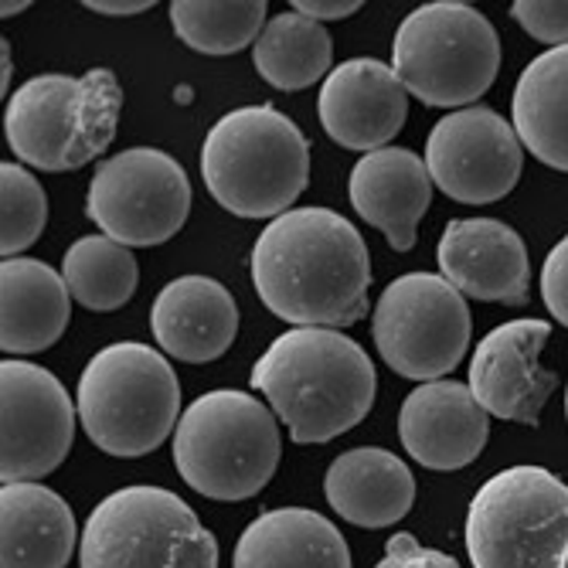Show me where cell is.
I'll use <instances>...</instances> for the list:
<instances>
[{
	"label": "cell",
	"mask_w": 568,
	"mask_h": 568,
	"mask_svg": "<svg viewBox=\"0 0 568 568\" xmlns=\"http://www.w3.org/2000/svg\"><path fill=\"white\" fill-rule=\"evenodd\" d=\"M252 283L270 314L293 327H351L368 314L372 255L331 209H293L252 245Z\"/></svg>",
	"instance_id": "6da1fadb"
},
{
	"label": "cell",
	"mask_w": 568,
	"mask_h": 568,
	"mask_svg": "<svg viewBox=\"0 0 568 568\" xmlns=\"http://www.w3.org/2000/svg\"><path fill=\"white\" fill-rule=\"evenodd\" d=\"M248 385L263 392L290 439L321 446L351 433L375 405L372 357L331 327H293L252 365Z\"/></svg>",
	"instance_id": "7a4b0ae2"
},
{
	"label": "cell",
	"mask_w": 568,
	"mask_h": 568,
	"mask_svg": "<svg viewBox=\"0 0 568 568\" xmlns=\"http://www.w3.org/2000/svg\"><path fill=\"white\" fill-rule=\"evenodd\" d=\"M201 178L225 212L280 219L310 184V143L276 106H242L204 136Z\"/></svg>",
	"instance_id": "3957f363"
},
{
	"label": "cell",
	"mask_w": 568,
	"mask_h": 568,
	"mask_svg": "<svg viewBox=\"0 0 568 568\" xmlns=\"http://www.w3.org/2000/svg\"><path fill=\"white\" fill-rule=\"evenodd\" d=\"M283 439L276 412L235 388L194 398L174 429L181 480L212 500H248L280 470Z\"/></svg>",
	"instance_id": "277c9868"
},
{
	"label": "cell",
	"mask_w": 568,
	"mask_h": 568,
	"mask_svg": "<svg viewBox=\"0 0 568 568\" xmlns=\"http://www.w3.org/2000/svg\"><path fill=\"white\" fill-rule=\"evenodd\" d=\"M75 408L85 436L110 456H146L181 423V382L171 361L136 341L102 347L79 375Z\"/></svg>",
	"instance_id": "5b68a950"
},
{
	"label": "cell",
	"mask_w": 568,
	"mask_h": 568,
	"mask_svg": "<svg viewBox=\"0 0 568 568\" xmlns=\"http://www.w3.org/2000/svg\"><path fill=\"white\" fill-rule=\"evenodd\" d=\"M123 89L110 69L82 79L38 75L8 99L4 133L11 150L34 171L65 174L95 161L116 136Z\"/></svg>",
	"instance_id": "8992f818"
},
{
	"label": "cell",
	"mask_w": 568,
	"mask_h": 568,
	"mask_svg": "<svg viewBox=\"0 0 568 568\" xmlns=\"http://www.w3.org/2000/svg\"><path fill=\"white\" fill-rule=\"evenodd\" d=\"M392 69L426 106L467 110L497 82L500 38L474 4L433 0L398 24Z\"/></svg>",
	"instance_id": "52a82bcc"
},
{
	"label": "cell",
	"mask_w": 568,
	"mask_h": 568,
	"mask_svg": "<svg viewBox=\"0 0 568 568\" xmlns=\"http://www.w3.org/2000/svg\"><path fill=\"white\" fill-rule=\"evenodd\" d=\"M79 568H219V541L164 487H123L85 521Z\"/></svg>",
	"instance_id": "ba28073f"
},
{
	"label": "cell",
	"mask_w": 568,
	"mask_h": 568,
	"mask_svg": "<svg viewBox=\"0 0 568 568\" xmlns=\"http://www.w3.org/2000/svg\"><path fill=\"white\" fill-rule=\"evenodd\" d=\"M568 548V484L545 467H507L467 510L474 568H558Z\"/></svg>",
	"instance_id": "9c48e42d"
},
{
	"label": "cell",
	"mask_w": 568,
	"mask_h": 568,
	"mask_svg": "<svg viewBox=\"0 0 568 568\" xmlns=\"http://www.w3.org/2000/svg\"><path fill=\"white\" fill-rule=\"evenodd\" d=\"M470 303L449 280L405 273L375 303L372 337L385 365L412 382H443L470 351Z\"/></svg>",
	"instance_id": "30bf717a"
},
{
	"label": "cell",
	"mask_w": 568,
	"mask_h": 568,
	"mask_svg": "<svg viewBox=\"0 0 568 568\" xmlns=\"http://www.w3.org/2000/svg\"><path fill=\"white\" fill-rule=\"evenodd\" d=\"M191 212V181L164 150L133 146L102 161L92 174L85 215L126 248L174 239Z\"/></svg>",
	"instance_id": "8fae6325"
},
{
	"label": "cell",
	"mask_w": 568,
	"mask_h": 568,
	"mask_svg": "<svg viewBox=\"0 0 568 568\" xmlns=\"http://www.w3.org/2000/svg\"><path fill=\"white\" fill-rule=\"evenodd\" d=\"M0 480L38 484L55 474L72 449L79 419L65 385L31 361H0Z\"/></svg>",
	"instance_id": "7c38bea8"
},
{
	"label": "cell",
	"mask_w": 568,
	"mask_h": 568,
	"mask_svg": "<svg viewBox=\"0 0 568 568\" xmlns=\"http://www.w3.org/2000/svg\"><path fill=\"white\" fill-rule=\"evenodd\" d=\"M525 168V146L514 123L490 106L443 116L426 140L433 184L459 204H490L514 191Z\"/></svg>",
	"instance_id": "4fadbf2b"
},
{
	"label": "cell",
	"mask_w": 568,
	"mask_h": 568,
	"mask_svg": "<svg viewBox=\"0 0 568 568\" xmlns=\"http://www.w3.org/2000/svg\"><path fill=\"white\" fill-rule=\"evenodd\" d=\"M548 337L551 327L545 321H507L477 344L470 361V392L487 416L538 426L551 392L558 388L555 372L538 365Z\"/></svg>",
	"instance_id": "5bb4252c"
},
{
	"label": "cell",
	"mask_w": 568,
	"mask_h": 568,
	"mask_svg": "<svg viewBox=\"0 0 568 568\" xmlns=\"http://www.w3.org/2000/svg\"><path fill=\"white\" fill-rule=\"evenodd\" d=\"M317 113L334 143L375 153L398 136L408 116V92L392 65L378 59H351L324 79Z\"/></svg>",
	"instance_id": "9a60e30c"
},
{
	"label": "cell",
	"mask_w": 568,
	"mask_h": 568,
	"mask_svg": "<svg viewBox=\"0 0 568 568\" xmlns=\"http://www.w3.org/2000/svg\"><path fill=\"white\" fill-rule=\"evenodd\" d=\"M490 436V416L474 398L470 385L426 382L408 392L398 412V439L405 453L426 470L453 474L470 467Z\"/></svg>",
	"instance_id": "2e32d148"
},
{
	"label": "cell",
	"mask_w": 568,
	"mask_h": 568,
	"mask_svg": "<svg viewBox=\"0 0 568 568\" xmlns=\"http://www.w3.org/2000/svg\"><path fill=\"white\" fill-rule=\"evenodd\" d=\"M443 280L480 303H528V245L497 219H453L439 239Z\"/></svg>",
	"instance_id": "e0dca14e"
},
{
	"label": "cell",
	"mask_w": 568,
	"mask_h": 568,
	"mask_svg": "<svg viewBox=\"0 0 568 568\" xmlns=\"http://www.w3.org/2000/svg\"><path fill=\"white\" fill-rule=\"evenodd\" d=\"M150 331L168 357L209 365L235 344V296L212 276H178L153 300Z\"/></svg>",
	"instance_id": "ac0fdd59"
},
{
	"label": "cell",
	"mask_w": 568,
	"mask_h": 568,
	"mask_svg": "<svg viewBox=\"0 0 568 568\" xmlns=\"http://www.w3.org/2000/svg\"><path fill=\"white\" fill-rule=\"evenodd\" d=\"M354 212L375 225L395 252L416 245V232L433 201V178L426 161L405 146L365 153L347 181Z\"/></svg>",
	"instance_id": "d6986e66"
},
{
	"label": "cell",
	"mask_w": 568,
	"mask_h": 568,
	"mask_svg": "<svg viewBox=\"0 0 568 568\" xmlns=\"http://www.w3.org/2000/svg\"><path fill=\"white\" fill-rule=\"evenodd\" d=\"M324 497L337 518L357 528L398 525L416 504V477L405 463L378 446L341 453L324 477Z\"/></svg>",
	"instance_id": "ffe728a7"
},
{
	"label": "cell",
	"mask_w": 568,
	"mask_h": 568,
	"mask_svg": "<svg viewBox=\"0 0 568 568\" xmlns=\"http://www.w3.org/2000/svg\"><path fill=\"white\" fill-rule=\"evenodd\" d=\"M72 317V293L62 273L41 260H4L0 266V347L38 354L55 344Z\"/></svg>",
	"instance_id": "44dd1931"
},
{
	"label": "cell",
	"mask_w": 568,
	"mask_h": 568,
	"mask_svg": "<svg viewBox=\"0 0 568 568\" xmlns=\"http://www.w3.org/2000/svg\"><path fill=\"white\" fill-rule=\"evenodd\" d=\"M75 514L44 484L0 487V568H65Z\"/></svg>",
	"instance_id": "7402d4cb"
},
{
	"label": "cell",
	"mask_w": 568,
	"mask_h": 568,
	"mask_svg": "<svg viewBox=\"0 0 568 568\" xmlns=\"http://www.w3.org/2000/svg\"><path fill=\"white\" fill-rule=\"evenodd\" d=\"M232 568H351L344 535L310 507L260 514L239 538Z\"/></svg>",
	"instance_id": "603a6c76"
},
{
	"label": "cell",
	"mask_w": 568,
	"mask_h": 568,
	"mask_svg": "<svg viewBox=\"0 0 568 568\" xmlns=\"http://www.w3.org/2000/svg\"><path fill=\"white\" fill-rule=\"evenodd\" d=\"M510 116L521 146L545 168L568 174V44L541 51L521 72Z\"/></svg>",
	"instance_id": "cb8c5ba5"
},
{
	"label": "cell",
	"mask_w": 568,
	"mask_h": 568,
	"mask_svg": "<svg viewBox=\"0 0 568 568\" xmlns=\"http://www.w3.org/2000/svg\"><path fill=\"white\" fill-rule=\"evenodd\" d=\"M331 59H334V41L327 28L296 11L270 18L260 41L252 44L255 72L280 92H300L327 79Z\"/></svg>",
	"instance_id": "d4e9b609"
},
{
	"label": "cell",
	"mask_w": 568,
	"mask_h": 568,
	"mask_svg": "<svg viewBox=\"0 0 568 568\" xmlns=\"http://www.w3.org/2000/svg\"><path fill=\"white\" fill-rule=\"evenodd\" d=\"M62 276L75 303L95 314H110V310L126 306L136 293L140 266L136 255L110 235H85L69 245Z\"/></svg>",
	"instance_id": "484cf974"
},
{
	"label": "cell",
	"mask_w": 568,
	"mask_h": 568,
	"mask_svg": "<svg viewBox=\"0 0 568 568\" xmlns=\"http://www.w3.org/2000/svg\"><path fill=\"white\" fill-rule=\"evenodd\" d=\"M266 0H174V34L201 55H235L260 41L266 28Z\"/></svg>",
	"instance_id": "4316f807"
},
{
	"label": "cell",
	"mask_w": 568,
	"mask_h": 568,
	"mask_svg": "<svg viewBox=\"0 0 568 568\" xmlns=\"http://www.w3.org/2000/svg\"><path fill=\"white\" fill-rule=\"evenodd\" d=\"M48 222V197L31 171L21 164H0V252L4 260H21Z\"/></svg>",
	"instance_id": "83f0119b"
},
{
	"label": "cell",
	"mask_w": 568,
	"mask_h": 568,
	"mask_svg": "<svg viewBox=\"0 0 568 568\" xmlns=\"http://www.w3.org/2000/svg\"><path fill=\"white\" fill-rule=\"evenodd\" d=\"M510 18L548 48L568 44V0H518L510 4Z\"/></svg>",
	"instance_id": "f1b7e54d"
},
{
	"label": "cell",
	"mask_w": 568,
	"mask_h": 568,
	"mask_svg": "<svg viewBox=\"0 0 568 568\" xmlns=\"http://www.w3.org/2000/svg\"><path fill=\"white\" fill-rule=\"evenodd\" d=\"M541 300L548 314L568 327V235L545 255L541 263Z\"/></svg>",
	"instance_id": "f546056e"
},
{
	"label": "cell",
	"mask_w": 568,
	"mask_h": 568,
	"mask_svg": "<svg viewBox=\"0 0 568 568\" xmlns=\"http://www.w3.org/2000/svg\"><path fill=\"white\" fill-rule=\"evenodd\" d=\"M375 568H459L453 555H443L436 548H426L416 541V535L398 531L385 545V558Z\"/></svg>",
	"instance_id": "4dcf8cb0"
},
{
	"label": "cell",
	"mask_w": 568,
	"mask_h": 568,
	"mask_svg": "<svg viewBox=\"0 0 568 568\" xmlns=\"http://www.w3.org/2000/svg\"><path fill=\"white\" fill-rule=\"evenodd\" d=\"M293 8H296V14L324 24V21L351 18V14H357L365 4H361V0H293Z\"/></svg>",
	"instance_id": "1f68e13d"
},
{
	"label": "cell",
	"mask_w": 568,
	"mask_h": 568,
	"mask_svg": "<svg viewBox=\"0 0 568 568\" xmlns=\"http://www.w3.org/2000/svg\"><path fill=\"white\" fill-rule=\"evenodd\" d=\"M85 8L92 14H106V18H130V14L150 11L153 0H85Z\"/></svg>",
	"instance_id": "d6a6232c"
},
{
	"label": "cell",
	"mask_w": 568,
	"mask_h": 568,
	"mask_svg": "<svg viewBox=\"0 0 568 568\" xmlns=\"http://www.w3.org/2000/svg\"><path fill=\"white\" fill-rule=\"evenodd\" d=\"M24 8H31L28 0H4V4H0V14H4V18H14V14H21Z\"/></svg>",
	"instance_id": "836d02e7"
},
{
	"label": "cell",
	"mask_w": 568,
	"mask_h": 568,
	"mask_svg": "<svg viewBox=\"0 0 568 568\" xmlns=\"http://www.w3.org/2000/svg\"><path fill=\"white\" fill-rule=\"evenodd\" d=\"M0 51H4V95H8V85H11V44L4 41V44H0Z\"/></svg>",
	"instance_id": "e575fe53"
},
{
	"label": "cell",
	"mask_w": 568,
	"mask_h": 568,
	"mask_svg": "<svg viewBox=\"0 0 568 568\" xmlns=\"http://www.w3.org/2000/svg\"><path fill=\"white\" fill-rule=\"evenodd\" d=\"M558 568H568V548H565V555H561V565Z\"/></svg>",
	"instance_id": "d590c367"
},
{
	"label": "cell",
	"mask_w": 568,
	"mask_h": 568,
	"mask_svg": "<svg viewBox=\"0 0 568 568\" xmlns=\"http://www.w3.org/2000/svg\"><path fill=\"white\" fill-rule=\"evenodd\" d=\"M565 419H568V385H565Z\"/></svg>",
	"instance_id": "8d00e7d4"
}]
</instances>
